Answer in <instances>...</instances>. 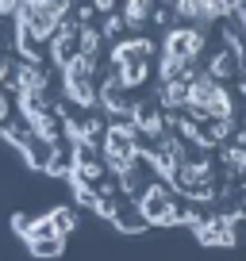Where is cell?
Returning a JSON list of instances; mask_svg holds the SVG:
<instances>
[{"mask_svg":"<svg viewBox=\"0 0 246 261\" xmlns=\"http://www.w3.org/2000/svg\"><path fill=\"white\" fill-rule=\"evenodd\" d=\"M185 112H189V119L204 123L212 115H235V104H231V92L223 89V81L208 73H192V81L185 85Z\"/></svg>","mask_w":246,"mask_h":261,"instance_id":"1","label":"cell"},{"mask_svg":"<svg viewBox=\"0 0 246 261\" xmlns=\"http://www.w3.org/2000/svg\"><path fill=\"white\" fill-rule=\"evenodd\" d=\"M62 89L77 108H96V58L77 54L62 65Z\"/></svg>","mask_w":246,"mask_h":261,"instance_id":"2","label":"cell"},{"mask_svg":"<svg viewBox=\"0 0 246 261\" xmlns=\"http://www.w3.org/2000/svg\"><path fill=\"white\" fill-rule=\"evenodd\" d=\"M100 39H104V35L96 31V27H77V54H89V58H96L100 54Z\"/></svg>","mask_w":246,"mask_h":261,"instance_id":"17","label":"cell"},{"mask_svg":"<svg viewBox=\"0 0 246 261\" xmlns=\"http://www.w3.org/2000/svg\"><path fill=\"white\" fill-rule=\"evenodd\" d=\"M50 223H54L58 234L66 238V234H73V227H77V212L73 207H58V212H50Z\"/></svg>","mask_w":246,"mask_h":261,"instance_id":"18","label":"cell"},{"mask_svg":"<svg viewBox=\"0 0 246 261\" xmlns=\"http://www.w3.org/2000/svg\"><path fill=\"white\" fill-rule=\"evenodd\" d=\"M8 123H12V100L0 92V127H8Z\"/></svg>","mask_w":246,"mask_h":261,"instance_id":"20","label":"cell"},{"mask_svg":"<svg viewBox=\"0 0 246 261\" xmlns=\"http://www.w3.org/2000/svg\"><path fill=\"white\" fill-rule=\"evenodd\" d=\"M185 85L189 81H162L158 85V108L162 112H185Z\"/></svg>","mask_w":246,"mask_h":261,"instance_id":"14","label":"cell"},{"mask_svg":"<svg viewBox=\"0 0 246 261\" xmlns=\"http://www.w3.org/2000/svg\"><path fill=\"white\" fill-rule=\"evenodd\" d=\"M19 4H35V0H19Z\"/></svg>","mask_w":246,"mask_h":261,"instance_id":"23","label":"cell"},{"mask_svg":"<svg viewBox=\"0 0 246 261\" xmlns=\"http://www.w3.org/2000/svg\"><path fill=\"white\" fill-rule=\"evenodd\" d=\"M235 4H242V0H235Z\"/></svg>","mask_w":246,"mask_h":261,"instance_id":"25","label":"cell"},{"mask_svg":"<svg viewBox=\"0 0 246 261\" xmlns=\"http://www.w3.org/2000/svg\"><path fill=\"white\" fill-rule=\"evenodd\" d=\"M108 223H115L123 234H142V230H146V219H142V212H139V200H131V196H123V192H119V200H115V212H112Z\"/></svg>","mask_w":246,"mask_h":261,"instance_id":"9","label":"cell"},{"mask_svg":"<svg viewBox=\"0 0 246 261\" xmlns=\"http://www.w3.org/2000/svg\"><path fill=\"white\" fill-rule=\"evenodd\" d=\"M200 50H204V31L200 27H169V35H165V46H162V54H169V58H181V62H196L200 58Z\"/></svg>","mask_w":246,"mask_h":261,"instance_id":"5","label":"cell"},{"mask_svg":"<svg viewBox=\"0 0 246 261\" xmlns=\"http://www.w3.org/2000/svg\"><path fill=\"white\" fill-rule=\"evenodd\" d=\"M192 234H196L204 246H219V250H231V246H235V227H231V215H212V219H204Z\"/></svg>","mask_w":246,"mask_h":261,"instance_id":"7","label":"cell"},{"mask_svg":"<svg viewBox=\"0 0 246 261\" xmlns=\"http://www.w3.org/2000/svg\"><path fill=\"white\" fill-rule=\"evenodd\" d=\"M62 19H66V12L58 8L54 0H35V4H19L16 8V31L31 35L35 42H46Z\"/></svg>","mask_w":246,"mask_h":261,"instance_id":"3","label":"cell"},{"mask_svg":"<svg viewBox=\"0 0 246 261\" xmlns=\"http://www.w3.org/2000/svg\"><path fill=\"white\" fill-rule=\"evenodd\" d=\"M162 4H173V0H162Z\"/></svg>","mask_w":246,"mask_h":261,"instance_id":"24","label":"cell"},{"mask_svg":"<svg viewBox=\"0 0 246 261\" xmlns=\"http://www.w3.org/2000/svg\"><path fill=\"white\" fill-rule=\"evenodd\" d=\"M238 215L246 219V192H242V204H238Z\"/></svg>","mask_w":246,"mask_h":261,"instance_id":"22","label":"cell"},{"mask_svg":"<svg viewBox=\"0 0 246 261\" xmlns=\"http://www.w3.org/2000/svg\"><path fill=\"white\" fill-rule=\"evenodd\" d=\"M192 69L189 62H181V58H169L162 54V62H158V81H192Z\"/></svg>","mask_w":246,"mask_h":261,"instance_id":"15","label":"cell"},{"mask_svg":"<svg viewBox=\"0 0 246 261\" xmlns=\"http://www.w3.org/2000/svg\"><path fill=\"white\" fill-rule=\"evenodd\" d=\"M169 8H173V16H177V19H185L189 27H200V31H204L208 23H215V19H219L215 0H173Z\"/></svg>","mask_w":246,"mask_h":261,"instance_id":"6","label":"cell"},{"mask_svg":"<svg viewBox=\"0 0 246 261\" xmlns=\"http://www.w3.org/2000/svg\"><path fill=\"white\" fill-rule=\"evenodd\" d=\"M139 212H142V219H146V227H173V223H181L177 192H173L165 180H154V185L139 196Z\"/></svg>","mask_w":246,"mask_h":261,"instance_id":"4","label":"cell"},{"mask_svg":"<svg viewBox=\"0 0 246 261\" xmlns=\"http://www.w3.org/2000/svg\"><path fill=\"white\" fill-rule=\"evenodd\" d=\"M127 31V27H123V16H115V12H108L104 16V27H100V35H104V39H115L119 42V35Z\"/></svg>","mask_w":246,"mask_h":261,"instance_id":"19","label":"cell"},{"mask_svg":"<svg viewBox=\"0 0 246 261\" xmlns=\"http://www.w3.org/2000/svg\"><path fill=\"white\" fill-rule=\"evenodd\" d=\"M12 85H16L19 96H46V69H42V65L23 62L16 69V77H12Z\"/></svg>","mask_w":246,"mask_h":261,"instance_id":"10","label":"cell"},{"mask_svg":"<svg viewBox=\"0 0 246 261\" xmlns=\"http://www.w3.org/2000/svg\"><path fill=\"white\" fill-rule=\"evenodd\" d=\"M242 62H246L242 54H235L231 46H223V50H215L212 62H208V77H215V81H227V77L242 73Z\"/></svg>","mask_w":246,"mask_h":261,"instance_id":"11","label":"cell"},{"mask_svg":"<svg viewBox=\"0 0 246 261\" xmlns=\"http://www.w3.org/2000/svg\"><path fill=\"white\" fill-rule=\"evenodd\" d=\"M150 12H154V0H123V27L142 31L150 23Z\"/></svg>","mask_w":246,"mask_h":261,"instance_id":"13","label":"cell"},{"mask_svg":"<svg viewBox=\"0 0 246 261\" xmlns=\"http://www.w3.org/2000/svg\"><path fill=\"white\" fill-rule=\"evenodd\" d=\"M150 54H154V42L150 39H119L112 46V65H119V62H150Z\"/></svg>","mask_w":246,"mask_h":261,"instance_id":"12","label":"cell"},{"mask_svg":"<svg viewBox=\"0 0 246 261\" xmlns=\"http://www.w3.org/2000/svg\"><path fill=\"white\" fill-rule=\"evenodd\" d=\"M89 4H92V12H104V16L115 12V0H89Z\"/></svg>","mask_w":246,"mask_h":261,"instance_id":"21","label":"cell"},{"mask_svg":"<svg viewBox=\"0 0 246 261\" xmlns=\"http://www.w3.org/2000/svg\"><path fill=\"white\" fill-rule=\"evenodd\" d=\"M27 250H31L35 257H58V253H66V238H62V234H50V238H31V242H27Z\"/></svg>","mask_w":246,"mask_h":261,"instance_id":"16","label":"cell"},{"mask_svg":"<svg viewBox=\"0 0 246 261\" xmlns=\"http://www.w3.org/2000/svg\"><path fill=\"white\" fill-rule=\"evenodd\" d=\"M77 27L81 23H73V19H62V23L54 27V35H50V58H54L58 65H66L69 58H77Z\"/></svg>","mask_w":246,"mask_h":261,"instance_id":"8","label":"cell"}]
</instances>
